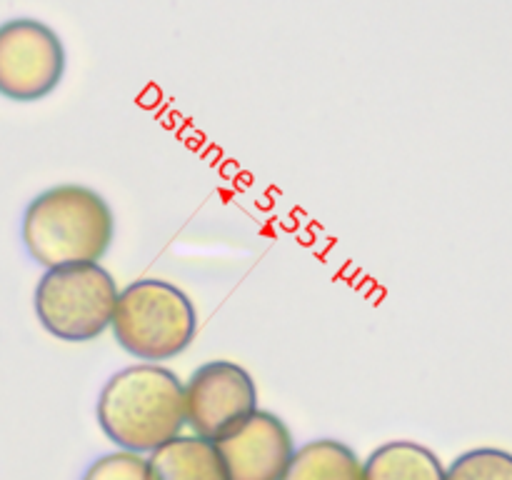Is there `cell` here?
<instances>
[{
  "label": "cell",
  "instance_id": "cell-1",
  "mask_svg": "<svg viewBox=\"0 0 512 480\" xmlns=\"http://www.w3.org/2000/svg\"><path fill=\"white\" fill-rule=\"evenodd\" d=\"M30 260L48 268L100 263L115 240V213L103 193L83 183H58L35 195L20 220Z\"/></svg>",
  "mask_w": 512,
  "mask_h": 480
},
{
  "label": "cell",
  "instance_id": "cell-2",
  "mask_svg": "<svg viewBox=\"0 0 512 480\" xmlns=\"http://www.w3.org/2000/svg\"><path fill=\"white\" fill-rule=\"evenodd\" d=\"M95 418L118 450L150 455L183 433V380L158 363L128 365L100 388Z\"/></svg>",
  "mask_w": 512,
  "mask_h": 480
},
{
  "label": "cell",
  "instance_id": "cell-3",
  "mask_svg": "<svg viewBox=\"0 0 512 480\" xmlns=\"http://www.w3.org/2000/svg\"><path fill=\"white\" fill-rule=\"evenodd\" d=\"M113 338L143 363L178 358L198 335V310L185 290L163 278H140L120 288Z\"/></svg>",
  "mask_w": 512,
  "mask_h": 480
},
{
  "label": "cell",
  "instance_id": "cell-4",
  "mask_svg": "<svg viewBox=\"0 0 512 480\" xmlns=\"http://www.w3.org/2000/svg\"><path fill=\"white\" fill-rule=\"evenodd\" d=\"M118 293L113 273L100 263L48 268L35 285V318L55 340L90 343L110 330Z\"/></svg>",
  "mask_w": 512,
  "mask_h": 480
},
{
  "label": "cell",
  "instance_id": "cell-5",
  "mask_svg": "<svg viewBox=\"0 0 512 480\" xmlns=\"http://www.w3.org/2000/svg\"><path fill=\"white\" fill-rule=\"evenodd\" d=\"M68 55L60 35L35 18L0 25V95L15 103H35L55 93Z\"/></svg>",
  "mask_w": 512,
  "mask_h": 480
},
{
  "label": "cell",
  "instance_id": "cell-6",
  "mask_svg": "<svg viewBox=\"0 0 512 480\" xmlns=\"http://www.w3.org/2000/svg\"><path fill=\"white\" fill-rule=\"evenodd\" d=\"M185 425L198 438L220 440L258 410V385L233 360H208L183 383Z\"/></svg>",
  "mask_w": 512,
  "mask_h": 480
},
{
  "label": "cell",
  "instance_id": "cell-7",
  "mask_svg": "<svg viewBox=\"0 0 512 480\" xmlns=\"http://www.w3.org/2000/svg\"><path fill=\"white\" fill-rule=\"evenodd\" d=\"M228 480H283L295 453L288 423L270 410H255L235 430L215 440Z\"/></svg>",
  "mask_w": 512,
  "mask_h": 480
},
{
  "label": "cell",
  "instance_id": "cell-8",
  "mask_svg": "<svg viewBox=\"0 0 512 480\" xmlns=\"http://www.w3.org/2000/svg\"><path fill=\"white\" fill-rule=\"evenodd\" d=\"M145 460L148 480H228L215 443L198 435H178Z\"/></svg>",
  "mask_w": 512,
  "mask_h": 480
},
{
  "label": "cell",
  "instance_id": "cell-9",
  "mask_svg": "<svg viewBox=\"0 0 512 480\" xmlns=\"http://www.w3.org/2000/svg\"><path fill=\"white\" fill-rule=\"evenodd\" d=\"M438 453L415 440H388L363 460V480H443Z\"/></svg>",
  "mask_w": 512,
  "mask_h": 480
},
{
  "label": "cell",
  "instance_id": "cell-10",
  "mask_svg": "<svg viewBox=\"0 0 512 480\" xmlns=\"http://www.w3.org/2000/svg\"><path fill=\"white\" fill-rule=\"evenodd\" d=\"M283 480H363V460L343 440L315 438L295 448Z\"/></svg>",
  "mask_w": 512,
  "mask_h": 480
},
{
  "label": "cell",
  "instance_id": "cell-11",
  "mask_svg": "<svg viewBox=\"0 0 512 480\" xmlns=\"http://www.w3.org/2000/svg\"><path fill=\"white\" fill-rule=\"evenodd\" d=\"M443 480H512V453L503 448H475L445 468Z\"/></svg>",
  "mask_w": 512,
  "mask_h": 480
},
{
  "label": "cell",
  "instance_id": "cell-12",
  "mask_svg": "<svg viewBox=\"0 0 512 480\" xmlns=\"http://www.w3.org/2000/svg\"><path fill=\"white\" fill-rule=\"evenodd\" d=\"M80 480H148V460L130 450H113L95 458Z\"/></svg>",
  "mask_w": 512,
  "mask_h": 480
}]
</instances>
